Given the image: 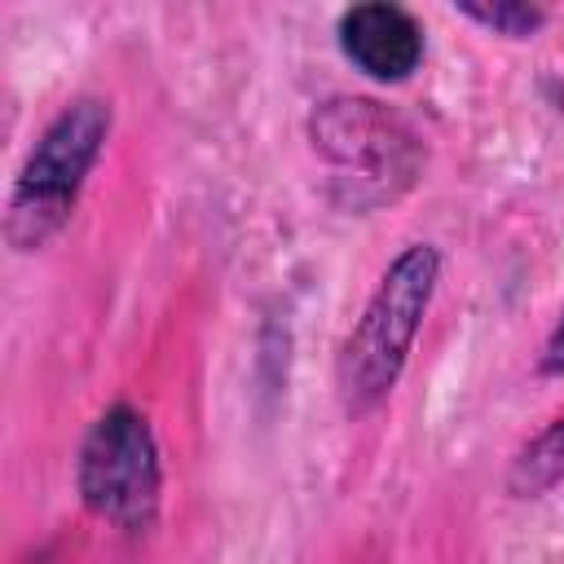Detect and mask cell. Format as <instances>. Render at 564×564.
I'll return each mask as SVG.
<instances>
[{"label": "cell", "instance_id": "cell-1", "mask_svg": "<svg viewBox=\"0 0 564 564\" xmlns=\"http://www.w3.org/2000/svg\"><path fill=\"white\" fill-rule=\"evenodd\" d=\"M441 282V251L432 242H410L370 291L361 317L352 322L339 357H335V388L344 414L361 419L379 410L414 348V335L432 308Z\"/></svg>", "mask_w": 564, "mask_h": 564}, {"label": "cell", "instance_id": "cell-2", "mask_svg": "<svg viewBox=\"0 0 564 564\" xmlns=\"http://www.w3.org/2000/svg\"><path fill=\"white\" fill-rule=\"evenodd\" d=\"M115 110L106 97H70L35 137L26 150L9 207H4V238L13 251H40L48 238L62 234V225L75 216V203L84 194L88 172L97 167L106 137H110Z\"/></svg>", "mask_w": 564, "mask_h": 564}, {"label": "cell", "instance_id": "cell-3", "mask_svg": "<svg viewBox=\"0 0 564 564\" xmlns=\"http://www.w3.org/2000/svg\"><path fill=\"white\" fill-rule=\"evenodd\" d=\"M308 137L313 150L335 167V198L352 212L392 203L419 181V132L370 97H326L308 115Z\"/></svg>", "mask_w": 564, "mask_h": 564}, {"label": "cell", "instance_id": "cell-4", "mask_svg": "<svg viewBox=\"0 0 564 564\" xmlns=\"http://www.w3.org/2000/svg\"><path fill=\"white\" fill-rule=\"evenodd\" d=\"M75 489L101 524L119 533L154 529L163 502V458L154 427L137 405L115 401L93 419L75 458Z\"/></svg>", "mask_w": 564, "mask_h": 564}, {"label": "cell", "instance_id": "cell-5", "mask_svg": "<svg viewBox=\"0 0 564 564\" xmlns=\"http://www.w3.org/2000/svg\"><path fill=\"white\" fill-rule=\"evenodd\" d=\"M339 53L375 84H401L423 62V26L410 9L392 0H366L339 13L335 22Z\"/></svg>", "mask_w": 564, "mask_h": 564}, {"label": "cell", "instance_id": "cell-6", "mask_svg": "<svg viewBox=\"0 0 564 564\" xmlns=\"http://www.w3.org/2000/svg\"><path fill=\"white\" fill-rule=\"evenodd\" d=\"M560 476H564V414L551 419V423L516 454L507 485H511V494H520V498H538V494L551 489Z\"/></svg>", "mask_w": 564, "mask_h": 564}, {"label": "cell", "instance_id": "cell-7", "mask_svg": "<svg viewBox=\"0 0 564 564\" xmlns=\"http://www.w3.org/2000/svg\"><path fill=\"white\" fill-rule=\"evenodd\" d=\"M458 13L494 35L507 40H529L546 26V9L542 4H524V0H494V4H458Z\"/></svg>", "mask_w": 564, "mask_h": 564}, {"label": "cell", "instance_id": "cell-8", "mask_svg": "<svg viewBox=\"0 0 564 564\" xmlns=\"http://www.w3.org/2000/svg\"><path fill=\"white\" fill-rule=\"evenodd\" d=\"M538 375H564V317L551 326V335L538 352Z\"/></svg>", "mask_w": 564, "mask_h": 564}]
</instances>
